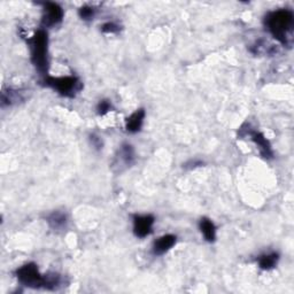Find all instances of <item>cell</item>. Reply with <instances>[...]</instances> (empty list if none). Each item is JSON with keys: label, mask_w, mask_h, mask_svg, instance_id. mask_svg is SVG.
Masks as SVG:
<instances>
[{"label": "cell", "mask_w": 294, "mask_h": 294, "mask_svg": "<svg viewBox=\"0 0 294 294\" xmlns=\"http://www.w3.org/2000/svg\"><path fill=\"white\" fill-rule=\"evenodd\" d=\"M266 27L275 40L285 46H291L293 43L294 14L289 10H278L269 13L266 16Z\"/></svg>", "instance_id": "cell-1"}, {"label": "cell", "mask_w": 294, "mask_h": 294, "mask_svg": "<svg viewBox=\"0 0 294 294\" xmlns=\"http://www.w3.org/2000/svg\"><path fill=\"white\" fill-rule=\"evenodd\" d=\"M31 50V61L42 75H46L49 69V36L45 30H38L29 41Z\"/></svg>", "instance_id": "cell-2"}, {"label": "cell", "mask_w": 294, "mask_h": 294, "mask_svg": "<svg viewBox=\"0 0 294 294\" xmlns=\"http://www.w3.org/2000/svg\"><path fill=\"white\" fill-rule=\"evenodd\" d=\"M45 83L47 86L58 91L63 97L72 98L76 93H79L82 90L81 81L76 76H64V77H50L47 76L45 79Z\"/></svg>", "instance_id": "cell-3"}, {"label": "cell", "mask_w": 294, "mask_h": 294, "mask_svg": "<svg viewBox=\"0 0 294 294\" xmlns=\"http://www.w3.org/2000/svg\"><path fill=\"white\" fill-rule=\"evenodd\" d=\"M19 282L31 288H45L46 275H42L34 263H27L15 272Z\"/></svg>", "instance_id": "cell-4"}, {"label": "cell", "mask_w": 294, "mask_h": 294, "mask_svg": "<svg viewBox=\"0 0 294 294\" xmlns=\"http://www.w3.org/2000/svg\"><path fill=\"white\" fill-rule=\"evenodd\" d=\"M63 19V11L58 4L55 3H45L44 4V14H43V25L44 27H53L61 22Z\"/></svg>", "instance_id": "cell-5"}, {"label": "cell", "mask_w": 294, "mask_h": 294, "mask_svg": "<svg viewBox=\"0 0 294 294\" xmlns=\"http://www.w3.org/2000/svg\"><path fill=\"white\" fill-rule=\"evenodd\" d=\"M154 216L152 215H136L133 217V232L138 238H145L152 232L154 224Z\"/></svg>", "instance_id": "cell-6"}, {"label": "cell", "mask_w": 294, "mask_h": 294, "mask_svg": "<svg viewBox=\"0 0 294 294\" xmlns=\"http://www.w3.org/2000/svg\"><path fill=\"white\" fill-rule=\"evenodd\" d=\"M250 138L252 140L255 142V145L258 146L259 151L263 158L266 159H271L272 158V150H271V145L270 142L268 141L267 138L262 135L261 132L258 131H252L249 133Z\"/></svg>", "instance_id": "cell-7"}, {"label": "cell", "mask_w": 294, "mask_h": 294, "mask_svg": "<svg viewBox=\"0 0 294 294\" xmlns=\"http://www.w3.org/2000/svg\"><path fill=\"white\" fill-rule=\"evenodd\" d=\"M176 244V236L174 235H164L160 237L153 244V253L155 255H163L170 250Z\"/></svg>", "instance_id": "cell-8"}, {"label": "cell", "mask_w": 294, "mask_h": 294, "mask_svg": "<svg viewBox=\"0 0 294 294\" xmlns=\"http://www.w3.org/2000/svg\"><path fill=\"white\" fill-rule=\"evenodd\" d=\"M145 119V111L144 109H138L133 113L130 118L127 119V122H125V129L129 132H138L140 131V129L142 127V123H144Z\"/></svg>", "instance_id": "cell-9"}, {"label": "cell", "mask_w": 294, "mask_h": 294, "mask_svg": "<svg viewBox=\"0 0 294 294\" xmlns=\"http://www.w3.org/2000/svg\"><path fill=\"white\" fill-rule=\"evenodd\" d=\"M116 160H118L119 164L121 163L127 167H130L133 161H135V151H133L132 146L129 144H123L121 146Z\"/></svg>", "instance_id": "cell-10"}, {"label": "cell", "mask_w": 294, "mask_h": 294, "mask_svg": "<svg viewBox=\"0 0 294 294\" xmlns=\"http://www.w3.org/2000/svg\"><path fill=\"white\" fill-rule=\"evenodd\" d=\"M47 223L55 231H60L67 227V216L61 211H53L47 216Z\"/></svg>", "instance_id": "cell-11"}, {"label": "cell", "mask_w": 294, "mask_h": 294, "mask_svg": "<svg viewBox=\"0 0 294 294\" xmlns=\"http://www.w3.org/2000/svg\"><path fill=\"white\" fill-rule=\"evenodd\" d=\"M199 227H200V230L202 232V235H204L205 239L207 241H209V243H213L216 239V228H215V224L213 223V220L204 217L200 219V224H199Z\"/></svg>", "instance_id": "cell-12"}, {"label": "cell", "mask_w": 294, "mask_h": 294, "mask_svg": "<svg viewBox=\"0 0 294 294\" xmlns=\"http://www.w3.org/2000/svg\"><path fill=\"white\" fill-rule=\"evenodd\" d=\"M278 254L277 253H268L263 254L259 258V266L263 270H270L275 268L278 262Z\"/></svg>", "instance_id": "cell-13"}, {"label": "cell", "mask_w": 294, "mask_h": 294, "mask_svg": "<svg viewBox=\"0 0 294 294\" xmlns=\"http://www.w3.org/2000/svg\"><path fill=\"white\" fill-rule=\"evenodd\" d=\"M20 94L16 93V91L13 90H4L2 93V105L3 106H11L13 103L20 100Z\"/></svg>", "instance_id": "cell-14"}, {"label": "cell", "mask_w": 294, "mask_h": 294, "mask_svg": "<svg viewBox=\"0 0 294 294\" xmlns=\"http://www.w3.org/2000/svg\"><path fill=\"white\" fill-rule=\"evenodd\" d=\"M94 13H96V11H94L93 7H91V6H83V7L80 8L79 14L81 16V19L88 21V20L92 19V17L94 16Z\"/></svg>", "instance_id": "cell-15"}, {"label": "cell", "mask_w": 294, "mask_h": 294, "mask_svg": "<svg viewBox=\"0 0 294 294\" xmlns=\"http://www.w3.org/2000/svg\"><path fill=\"white\" fill-rule=\"evenodd\" d=\"M101 30H102V32H105V33H118L121 30V28H120V25H118L115 22H107L105 24H102Z\"/></svg>", "instance_id": "cell-16"}, {"label": "cell", "mask_w": 294, "mask_h": 294, "mask_svg": "<svg viewBox=\"0 0 294 294\" xmlns=\"http://www.w3.org/2000/svg\"><path fill=\"white\" fill-rule=\"evenodd\" d=\"M111 109H112V105H111V102L108 101V100H101L100 102L98 103L97 111H98L99 115H105Z\"/></svg>", "instance_id": "cell-17"}, {"label": "cell", "mask_w": 294, "mask_h": 294, "mask_svg": "<svg viewBox=\"0 0 294 294\" xmlns=\"http://www.w3.org/2000/svg\"><path fill=\"white\" fill-rule=\"evenodd\" d=\"M91 142H92V145L96 147V149H101L102 147V141L99 137H97L96 135H92L90 137Z\"/></svg>", "instance_id": "cell-18"}]
</instances>
